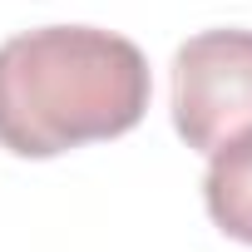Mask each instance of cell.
<instances>
[{
    "mask_svg": "<svg viewBox=\"0 0 252 252\" xmlns=\"http://www.w3.org/2000/svg\"><path fill=\"white\" fill-rule=\"evenodd\" d=\"M173 124L198 154L252 129V30H203L173 55Z\"/></svg>",
    "mask_w": 252,
    "mask_h": 252,
    "instance_id": "obj_2",
    "label": "cell"
},
{
    "mask_svg": "<svg viewBox=\"0 0 252 252\" xmlns=\"http://www.w3.org/2000/svg\"><path fill=\"white\" fill-rule=\"evenodd\" d=\"M208 178H203V198H208V213L213 222L237 237V242H252V129L227 139L222 149L208 154Z\"/></svg>",
    "mask_w": 252,
    "mask_h": 252,
    "instance_id": "obj_3",
    "label": "cell"
},
{
    "mask_svg": "<svg viewBox=\"0 0 252 252\" xmlns=\"http://www.w3.org/2000/svg\"><path fill=\"white\" fill-rule=\"evenodd\" d=\"M149 109V60L94 25H45L0 45V149L55 158L129 134Z\"/></svg>",
    "mask_w": 252,
    "mask_h": 252,
    "instance_id": "obj_1",
    "label": "cell"
}]
</instances>
